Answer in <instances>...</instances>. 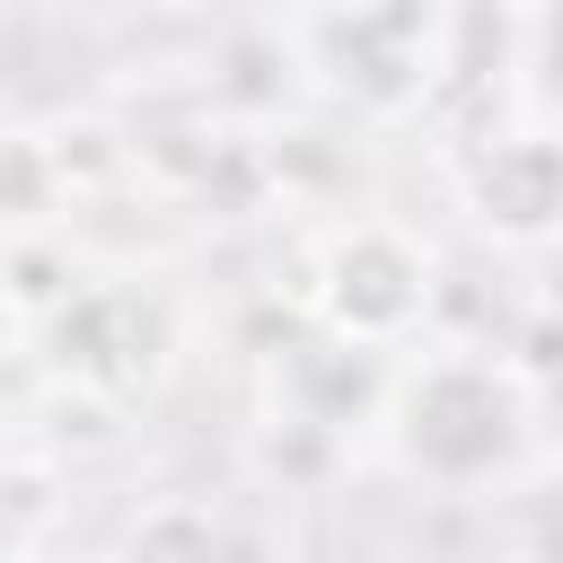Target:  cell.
Returning <instances> with one entry per match:
<instances>
[{"label":"cell","mask_w":563,"mask_h":563,"mask_svg":"<svg viewBox=\"0 0 563 563\" xmlns=\"http://www.w3.org/2000/svg\"><path fill=\"white\" fill-rule=\"evenodd\" d=\"M387 431L413 475L466 493L519 466V449L537 440V396L501 352H431L396 378Z\"/></svg>","instance_id":"obj_1"},{"label":"cell","mask_w":563,"mask_h":563,"mask_svg":"<svg viewBox=\"0 0 563 563\" xmlns=\"http://www.w3.org/2000/svg\"><path fill=\"white\" fill-rule=\"evenodd\" d=\"M317 308H325V325L343 334V343H405L413 325H422V308H431V255L405 238V229H387V220H361V229H343L334 246H325V282H317Z\"/></svg>","instance_id":"obj_2"},{"label":"cell","mask_w":563,"mask_h":563,"mask_svg":"<svg viewBox=\"0 0 563 563\" xmlns=\"http://www.w3.org/2000/svg\"><path fill=\"white\" fill-rule=\"evenodd\" d=\"M466 194H475V220H484L493 238L537 246V238L554 229V141H545V132H510V141H493V150L475 158Z\"/></svg>","instance_id":"obj_3"},{"label":"cell","mask_w":563,"mask_h":563,"mask_svg":"<svg viewBox=\"0 0 563 563\" xmlns=\"http://www.w3.org/2000/svg\"><path fill=\"white\" fill-rule=\"evenodd\" d=\"M18 334H26V317H18V299H9V290H0V369H9V361H18Z\"/></svg>","instance_id":"obj_4"},{"label":"cell","mask_w":563,"mask_h":563,"mask_svg":"<svg viewBox=\"0 0 563 563\" xmlns=\"http://www.w3.org/2000/svg\"><path fill=\"white\" fill-rule=\"evenodd\" d=\"M132 9H167L176 18V9H211V0H132Z\"/></svg>","instance_id":"obj_5"}]
</instances>
